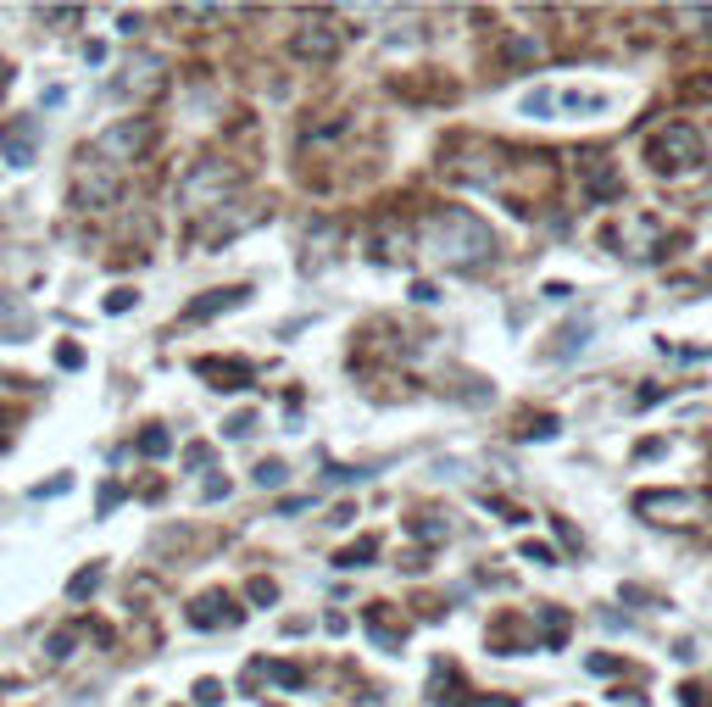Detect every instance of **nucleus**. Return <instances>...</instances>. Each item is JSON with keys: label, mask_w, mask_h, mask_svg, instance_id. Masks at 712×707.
<instances>
[{"label": "nucleus", "mask_w": 712, "mask_h": 707, "mask_svg": "<svg viewBox=\"0 0 712 707\" xmlns=\"http://www.w3.org/2000/svg\"><path fill=\"white\" fill-rule=\"evenodd\" d=\"M139 307V290H128V285H117L107 301H101V312H134Z\"/></svg>", "instance_id": "32"}, {"label": "nucleus", "mask_w": 712, "mask_h": 707, "mask_svg": "<svg viewBox=\"0 0 712 707\" xmlns=\"http://www.w3.org/2000/svg\"><path fill=\"white\" fill-rule=\"evenodd\" d=\"M590 346V318H574V323H562L557 328V357L567 362V357H579Z\"/></svg>", "instance_id": "19"}, {"label": "nucleus", "mask_w": 712, "mask_h": 707, "mask_svg": "<svg viewBox=\"0 0 712 707\" xmlns=\"http://www.w3.org/2000/svg\"><path fill=\"white\" fill-rule=\"evenodd\" d=\"M246 184V168L240 162H223V157H207V162H189L184 178H178V207L184 212H217L228 207V196Z\"/></svg>", "instance_id": "2"}, {"label": "nucleus", "mask_w": 712, "mask_h": 707, "mask_svg": "<svg viewBox=\"0 0 712 707\" xmlns=\"http://www.w3.org/2000/svg\"><path fill=\"white\" fill-rule=\"evenodd\" d=\"M257 674H267V680L284 685V691H296V685H301V669H296V663H257Z\"/></svg>", "instance_id": "26"}, {"label": "nucleus", "mask_w": 712, "mask_h": 707, "mask_svg": "<svg viewBox=\"0 0 712 707\" xmlns=\"http://www.w3.org/2000/svg\"><path fill=\"white\" fill-rule=\"evenodd\" d=\"M335 246H340V228H335V223H317V228L307 234V257H301V273H317L328 257H335Z\"/></svg>", "instance_id": "17"}, {"label": "nucleus", "mask_w": 712, "mask_h": 707, "mask_svg": "<svg viewBox=\"0 0 712 707\" xmlns=\"http://www.w3.org/2000/svg\"><path fill=\"white\" fill-rule=\"evenodd\" d=\"M535 57H540V39H535V34L507 39V62H535Z\"/></svg>", "instance_id": "27"}, {"label": "nucleus", "mask_w": 712, "mask_h": 707, "mask_svg": "<svg viewBox=\"0 0 712 707\" xmlns=\"http://www.w3.org/2000/svg\"><path fill=\"white\" fill-rule=\"evenodd\" d=\"M189 624L196 630H228V624H240V607H234L223 591H207L189 601Z\"/></svg>", "instance_id": "13"}, {"label": "nucleus", "mask_w": 712, "mask_h": 707, "mask_svg": "<svg viewBox=\"0 0 712 707\" xmlns=\"http://www.w3.org/2000/svg\"><path fill=\"white\" fill-rule=\"evenodd\" d=\"M157 146V117H123V123H112V128H101V134H95L89 139V157L95 162H139V157H146Z\"/></svg>", "instance_id": "5"}, {"label": "nucleus", "mask_w": 712, "mask_h": 707, "mask_svg": "<svg viewBox=\"0 0 712 707\" xmlns=\"http://www.w3.org/2000/svg\"><path fill=\"white\" fill-rule=\"evenodd\" d=\"M635 457H640V462H646V457H662V441H640V446H635Z\"/></svg>", "instance_id": "53"}, {"label": "nucleus", "mask_w": 712, "mask_h": 707, "mask_svg": "<svg viewBox=\"0 0 712 707\" xmlns=\"http://www.w3.org/2000/svg\"><path fill=\"white\" fill-rule=\"evenodd\" d=\"M551 107H557V96H551V89H535V96L524 101V112H529V117H546Z\"/></svg>", "instance_id": "38"}, {"label": "nucleus", "mask_w": 712, "mask_h": 707, "mask_svg": "<svg viewBox=\"0 0 712 707\" xmlns=\"http://www.w3.org/2000/svg\"><path fill=\"white\" fill-rule=\"evenodd\" d=\"M45 17H51V23H78L84 12L78 7H45Z\"/></svg>", "instance_id": "47"}, {"label": "nucleus", "mask_w": 712, "mask_h": 707, "mask_svg": "<svg viewBox=\"0 0 712 707\" xmlns=\"http://www.w3.org/2000/svg\"><path fill=\"white\" fill-rule=\"evenodd\" d=\"M307 507H312V496H284V501H278V518H290V512H307Z\"/></svg>", "instance_id": "45"}, {"label": "nucleus", "mask_w": 712, "mask_h": 707, "mask_svg": "<svg viewBox=\"0 0 712 707\" xmlns=\"http://www.w3.org/2000/svg\"><path fill=\"white\" fill-rule=\"evenodd\" d=\"M290 57L312 62V67L335 62L340 57V28L335 23H301V28H290Z\"/></svg>", "instance_id": "8"}, {"label": "nucleus", "mask_w": 712, "mask_h": 707, "mask_svg": "<svg viewBox=\"0 0 712 707\" xmlns=\"http://www.w3.org/2000/svg\"><path fill=\"white\" fill-rule=\"evenodd\" d=\"M585 669H590V674H624V663H619V657H607V652H590Z\"/></svg>", "instance_id": "35"}, {"label": "nucleus", "mask_w": 712, "mask_h": 707, "mask_svg": "<svg viewBox=\"0 0 712 707\" xmlns=\"http://www.w3.org/2000/svg\"><path fill=\"white\" fill-rule=\"evenodd\" d=\"M251 430H257V412H234V418L223 423V435H228V441H246Z\"/></svg>", "instance_id": "33"}, {"label": "nucleus", "mask_w": 712, "mask_h": 707, "mask_svg": "<svg viewBox=\"0 0 712 707\" xmlns=\"http://www.w3.org/2000/svg\"><path fill=\"white\" fill-rule=\"evenodd\" d=\"M551 530H557V541H562L567 551H585V535H579L574 524H567V518H551Z\"/></svg>", "instance_id": "34"}, {"label": "nucleus", "mask_w": 712, "mask_h": 707, "mask_svg": "<svg viewBox=\"0 0 712 707\" xmlns=\"http://www.w3.org/2000/svg\"><path fill=\"white\" fill-rule=\"evenodd\" d=\"M112 89H117L123 101H151V96H162V89H167V62L151 57V51H134V57L117 67Z\"/></svg>", "instance_id": "7"}, {"label": "nucleus", "mask_w": 712, "mask_h": 707, "mask_svg": "<svg viewBox=\"0 0 712 707\" xmlns=\"http://www.w3.org/2000/svg\"><path fill=\"white\" fill-rule=\"evenodd\" d=\"M251 296H257L251 285H223V290H207V296H196V301L184 307V323H207V318H223V312H240Z\"/></svg>", "instance_id": "10"}, {"label": "nucleus", "mask_w": 712, "mask_h": 707, "mask_svg": "<svg viewBox=\"0 0 712 707\" xmlns=\"http://www.w3.org/2000/svg\"><path fill=\"white\" fill-rule=\"evenodd\" d=\"M696 89H701V96H712V78H701V84H696Z\"/></svg>", "instance_id": "55"}, {"label": "nucleus", "mask_w": 712, "mask_h": 707, "mask_svg": "<svg viewBox=\"0 0 712 707\" xmlns=\"http://www.w3.org/2000/svg\"><path fill=\"white\" fill-rule=\"evenodd\" d=\"M535 630H540V646H562L567 635H574V619H567L562 607H540L535 612Z\"/></svg>", "instance_id": "18"}, {"label": "nucleus", "mask_w": 712, "mask_h": 707, "mask_svg": "<svg viewBox=\"0 0 712 707\" xmlns=\"http://www.w3.org/2000/svg\"><path fill=\"white\" fill-rule=\"evenodd\" d=\"M635 512L646 518V524H662V530L712 524V491H640Z\"/></svg>", "instance_id": "4"}, {"label": "nucleus", "mask_w": 712, "mask_h": 707, "mask_svg": "<svg viewBox=\"0 0 712 707\" xmlns=\"http://www.w3.org/2000/svg\"><path fill=\"white\" fill-rule=\"evenodd\" d=\"M0 151H7L12 168H28L34 151H39V117H23V123H7V134H0Z\"/></svg>", "instance_id": "14"}, {"label": "nucleus", "mask_w": 712, "mask_h": 707, "mask_svg": "<svg viewBox=\"0 0 712 707\" xmlns=\"http://www.w3.org/2000/svg\"><path fill=\"white\" fill-rule=\"evenodd\" d=\"M62 491H73V474H57V480L34 485V496H39V501H51V496H62Z\"/></svg>", "instance_id": "37"}, {"label": "nucleus", "mask_w": 712, "mask_h": 707, "mask_svg": "<svg viewBox=\"0 0 712 707\" xmlns=\"http://www.w3.org/2000/svg\"><path fill=\"white\" fill-rule=\"evenodd\" d=\"M412 240H417V228H407L401 218H385L373 228V262H385V268H396L407 251H412Z\"/></svg>", "instance_id": "11"}, {"label": "nucleus", "mask_w": 712, "mask_h": 707, "mask_svg": "<svg viewBox=\"0 0 712 707\" xmlns=\"http://www.w3.org/2000/svg\"><path fill=\"white\" fill-rule=\"evenodd\" d=\"M196 380H207L212 390L234 396V390L251 385V362L246 357H196Z\"/></svg>", "instance_id": "9"}, {"label": "nucleus", "mask_w": 712, "mask_h": 707, "mask_svg": "<svg viewBox=\"0 0 712 707\" xmlns=\"http://www.w3.org/2000/svg\"><path fill=\"white\" fill-rule=\"evenodd\" d=\"M490 646H496V652H501V657H507V652H517V646H535V641H529V635H524V630H512V624H507V619H501V624H496V630H490Z\"/></svg>", "instance_id": "24"}, {"label": "nucleus", "mask_w": 712, "mask_h": 707, "mask_svg": "<svg viewBox=\"0 0 712 707\" xmlns=\"http://www.w3.org/2000/svg\"><path fill=\"white\" fill-rule=\"evenodd\" d=\"M557 107H562V112H607V101H601V96H585V89H567V96H557Z\"/></svg>", "instance_id": "25"}, {"label": "nucleus", "mask_w": 712, "mask_h": 707, "mask_svg": "<svg viewBox=\"0 0 712 707\" xmlns=\"http://www.w3.org/2000/svg\"><path fill=\"white\" fill-rule=\"evenodd\" d=\"M67 196H73V207L78 212H112L117 207V173L107 168V162H95L89 151L73 162V178H67Z\"/></svg>", "instance_id": "6"}, {"label": "nucleus", "mask_w": 712, "mask_h": 707, "mask_svg": "<svg viewBox=\"0 0 712 707\" xmlns=\"http://www.w3.org/2000/svg\"><path fill=\"white\" fill-rule=\"evenodd\" d=\"M585 196L590 201H619L624 196V178L607 157H585Z\"/></svg>", "instance_id": "15"}, {"label": "nucleus", "mask_w": 712, "mask_h": 707, "mask_svg": "<svg viewBox=\"0 0 712 707\" xmlns=\"http://www.w3.org/2000/svg\"><path fill=\"white\" fill-rule=\"evenodd\" d=\"M679 696H685V707H712V702H707V691H696V685H685Z\"/></svg>", "instance_id": "52"}, {"label": "nucleus", "mask_w": 712, "mask_h": 707, "mask_svg": "<svg viewBox=\"0 0 712 707\" xmlns=\"http://www.w3.org/2000/svg\"><path fill=\"white\" fill-rule=\"evenodd\" d=\"M646 162H651L657 178H679V173H690V168L707 162V139H701V128H690V123H662V128L646 139Z\"/></svg>", "instance_id": "3"}, {"label": "nucleus", "mask_w": 712, "mask_h": 707, "mask_svg": "<svg viewBox=\"0 0 712 707\" xmlns=\"http://www.w3.org/2000/svg\"><path fill=\"white\" fill-rule=\"evenodd\" d=\"M73 646H78V630H57L51 641H45V652H51V663H62V657H73Z\"/></svg>", "instance_id": "31"}, {"label": "nucleus", "mask_w": 712, "mask_h": 707, "mask_svg": "<svg viewBox=\"0 0 712 707\" xmlns=\"http://www.w3.org/2000/svg\"><path fill=\"white\" fill-rule=\"evenodd\" d=\"M373 557H378V535H362V541H351V546L335 551V569H367Z\"/></svg>", "instance_id": "20"}, {"label": "nucleus", "mask_w": 712, "mask_h": 707, "mask_svg": "<svg viewBox=\"0 0 712 707\" xmlns=\"http://www.w3.org/2000/svg\"><path fill=\"white\" fill-rule=\"evenodd\" d=\"M407 530H412V535H429V541H446V535H451V524H446L440 512H417V518H407Z\"/></svg>", "instance_id": "23"}, {"label": "nucleus", "mask_w": 712, "mask_h": 707, "mask_svg": "<svg viewBox=\"0 0 712 707\" xmlns=\"http://www.w3.org/2000/svg\"><path fill=\"white\" fill-rule=\"evenodd\" d=\"M201 496H207V501H223V496H228V480H207V491H201Z\"/></svg>", "instance_id": "51"}, {"label": "nucleus", "mask_w": 712, "mask_h": 707, "mask_svg": "<svg viewBox=\"0 0 712 707\" xmlns=\"http://www.w3.org/2000/svg\"><path fill=\"white\" fill-rule=\"evenodd\" d=\"M557 430H562V423H557V418H540V423H535V430H529V441H546V435H557Z\"/></svg>", "instance_id": "49"}, {"label": "nucleus", "mask_w": 712, "mask_h": 707, "mask_svg": "<svg viewBox=\"0 0 712 707\" xmlns=\"http://www.w3.org/2000/svg\"><path fill=\"white\" fill-rule=\"evenodd\" d=\"M117 501H123V485H112V480H107V485H101V501H95V507H101V512H112Z\"/></svg>", "instance_id": "44"}, {"label": "nucleus", "mask_w": 712, "mask_h": 707, "mask_svg": "<svg viewBox=\"0 0 712 707\" xmlns=\"http://www.w3.org/2000/svg\"><path fill=\"white\" fill-rule=\"evenodd\" d=\"M178 17H189V23H212L217 7H178Z\"/></svg>", "instance_id": "46"}, {"label": "nucleus", "mask_w": 712, "mask_h": 707, "mask_svg": "<svg viewBox=\"0 0 712 707\" xmlns=\"http://www.w3.org/2000/svg\"><path fill=\"white\" fill-rule=\"evenodd\" d=\"M457 707H517V696H473V702H457Z\"/></svg>", "instance_id": "43"}, {"label": "nucleus", "mask_w": 712, "mask_h": 707, "mask_svg": "<svg viewBox=\"0 0 712 707\" xmlns=\"http://www.w3.org/2000/svg\"><path fill=\"white\" fill-rule=\"evenodd\" d=\"M12 430H17V412H0V451L12 446Z\"/></svg>", "instance_id": "48"}, {"label": "nucleus", "mask_w": 712, "mask_h": 707, "mask_svg": "<svg viewBox=\"0 0 712 707\" xmlns=\"http://www.w3.org/2000/svg\"><path fill=\"white\" fill-rule=\"evenodd\" d=\"M7 78H12V67H7V62H0V89H7Z\"/></svg>", "instance_id": "54"}, {"label": "nucleus", "mask_w": 712, "mask_h": 707, "mask_svg": "<svg viewBox=\"0 0 712 707\" xmlns=\"http://www.w3.org/2000/svg\"><path fill=\"white\" fill-rule=\"evenodd\" d=\"M101 580H107V562H84V569L67 580V601H89Z\"/></svg>", "instance_id": "21"}, {"label": "nucleus", "mask_w": 712, "mask_h": 707, "mask_svg": "<svg viewBox=\"0 0 712 707\" xmlns=\"http://www.w3.org/2000/svg\"><path fill=\"white\" fill-rule=\"evenodd\" d=\"M139 451H146V457H173V435H167V423H146V430H139Z\"/></svg>", "instance_id": "22"}, {"label": "nucleus", "mask_w": 712, "mask_h": 707, "mask_svg": "<svg viewBox=\"0 0 712 707\" xmlns=\"http://www.w3.org/2000/svg\"><path fill=\"white\" fill-rule=\"evenodd\" d=\"M246 596H251L257 607H273V601H278V585H273L267 574H257V580H246Z\"/></svg>", "instance_id": "29"}, {"label": "nucleus", "mask_w": 712, "mask_h": 707, "mask_svg": "<svg viewBox=\"0 0 712 707\" xmlns=\"http://www.w3.org/2000/svg\"><path fill=\"white\" fill-rule=\"evenodd\" d=\"M184 462H189V468H207V462H212V451H207V446H189V451H184Z\"/></svg>", "instance_id": "50"}, {"label": "nucleus", "mask_w": 712, "mask_h": 707, "mask_svg": "<svg viewBox=\"0 0 712 707\" xmlns=\"http://www.w3.org/2000/svg\"><path fill=\"white\" fill-rule=\"evenodd\" d=\"M417 246L435 262L467 273V268H485L496 257V234H490V223L479 212H467V207H435L417 223Z\"/></svg>", "instance_id": "1"}, {"label": "nucleus", "mask_w": 712, "mask_h": 707, "mask_svg": "<svg viewBox=\"0 0 712 707\" xmlns=\"http://www.w3.org/2000/svg\"><path fill=\"white\" fill-rule=\"evenodd\" d=\"M607 246L624 257H657V251H646V246H657V218H629L619 228H607Z\"/></svg>", "instance_id": "12"}, {"label": "nucleus", "mask_w": 712, "mask_h": 707, "mask_svg": "<svg viewBox=\"0 0 712 707\" xmlns=\"http://www.w3.org/2000/svg\"><path fill=\"white\" fill-rule=\"evenodd\" d=\"M284 480H290V468H284V462H278V457H267V462H262V468H257V485H262V491H278V485H284Z\"/></svg>", "instance_id": "28"}, {"label": "nucleus", "mask_w": 712, "mask_h": 707, "mask_svg": "<svg viewBox=\"0 0 712 707\" xmlns=\"http://www.w3.org/2000/svg\"><path fill=\"white\" fill-rule=\"evenodd\" d=\"M362 624H367V635H373V646H385V652H401V641H407V630L390 619V601H373L367 612H362Z\"/></svg>", "instance_id": "16"}, {"label": "nucleus", "mask_w": 712, "mask_h": 707, "mask_svg": "<svg viewBox=\"0 0 712 707\" xmlns=\"http://www.w3.org/2000/svg\"><path fill=\"white\" fill-rule=\"evenodd\" d=\"M57 362H62V368H84V346L62 340V346H57Z\"/></svg>", "instance_id": "40"}, {"label": "nucleus", "mask_w": 712, "mask_h": 707, "mask_svg": "<svg viewBox=\"0 0 712 707\" xmlns=\"http://www.w3.org/2000/svg\"><path fill=\"white\" fill-rule=\"evenodd\" d=\"M657 401H669V390H662V385H651V390H635V407L646 412V407H657Z\"/></svg>", "instance_id": "42"}, {"label": "nucleus", "mask_w": 712, "mask_h": 707, "mask_svg": "<svg viewBox=\"0 0 712 707\" xmlns=\"http://www.w3.org/2000/svg\"><path fill=\"white\" fill-rule=\"evenodd\" d=\"M196 702H201V707H223V685H217V680H201V685H196Z\"/></svg>", "instance_id": "39"}, {"label": "nucleus", "mask_w": 712, "mask_h": 707, "mask_svg": "<svg viewBox=\"0 0 712 707\" xmlns=\"http://www.w3.org/2000/svg\"><path fill=\"white\" fill-rule=\"evenodd\" d=\"M412 301H417V307H435V301H440V290L429 285V278H417V285H412Z\"/></svg>", "instance_id": "41"}, {"label": "nucleus", "mask_w": 712, "mask_h": 707, "mask_svg": "<svg viewBox=\"0 0 712 707\" xmlns=\"http://www.w3.org/2000/svg\"><path fill=\"white\" fill-rule=\"evenodd\" d=\"M451 685H457V663H435V685H429V696H435V702H451Z\"/></svg>", "instance_id": "30"}, {"label": "nucleus", "mask_w": 712, "mask_h": 707, "mask_svg": "<svg viewBox=\"0 0 712 707\" xmlns=\"http://www.w3.org/2000/svg\"><path fill=\"white\" fill-rule=\"evenodd\" d=\"M524 562H540V569H551V562H557V551H551L546 541H524Z\"/></svg>", "instance_id": "36"}]
</instances>
